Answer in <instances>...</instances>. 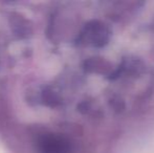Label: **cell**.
Instances as JSON below:
<instances>
[{
  "label": "cell",
  "mask_w": 154,
  "mask_h": 153,
  "mask_svg": "<svg viewBox=\"0 0 154 153\" xmlns=\"http://www.w3.org/2000/svg\"><path fill=\"white\" fill-rule=\"evenodd\" d=\"M40 149L43 153H67L68 144L61 137L48 135L41 139Z\"/></svg>",
  "instance_id": "1"
}]
</instances>
